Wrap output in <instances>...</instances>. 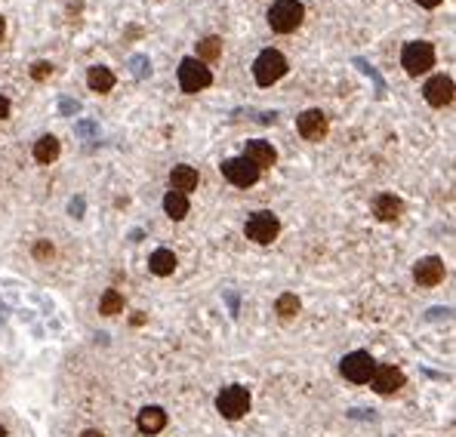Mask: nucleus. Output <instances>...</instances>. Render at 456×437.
Wrapping results in <instances>:
<instances>
[{
	"mask_svg": "<svg viewBox=\"0 0 456 437\" xmlns=\"http://www.w3.org/2000/svg\"><path fill=\"white\" fill-rule=\"evenodd\" d=\"M305 19V6L299 0H275L268 10V25L277 34H293Z\"/></svg>",
	"mask_w": 456,
	"mask_h": 437,
	"instance_id": "1",
	"label": "nucleus"
},
{
	"mask_svg": "<svg viewBox=\"0 0 456 437\" xmlns=\"http://www.w3.org/2000/svg\"><path fill=\"white\" fill-rule=\"evenodd\" d=\"M401 65L410 77L426 74L429 68H435V46L429 41H410L404 43V53H401Z\"/></svg>",
	"mask_w": 456,
	"mask_h": 437,
	"instance_id": "2",
	"label": "nucleus"
},
{
	"mask_svg": "<svg viewBox=\"0 0 456 437\" xmlns=\"http://www.w3.org/2000/svg\"><path fill=\"white\" fill-rule=\"evenodd\" d=\"M284 74H287V59L277 50H262L256 62H253V77H256L259 87H272Z\"/></svg>",
	"mask_w": 456,
	"mask_h": 437,
	"instance_id": "3",
	"label": "nucleus"
},
{
	"mask_svg": "<svg viewBox=\"0 0 456 437\" xmlns=\"http://www.w3.org/2000/svg\"><path fill=\"white\" fill-rule=\"evenodd\" d=\"M244 234L253 240V244L268 247L272 240H277V234H281V218H277L275 213H268V209H259V213H253L250 218H247Z\"/></svg>",
	"mask_w": 456,
	"mask_h": 437,
	"instance_id": "4",
	"label": "nucleus"
},
{
	"mask_svg": "<svg viewBox=\"0 0 456 437\" xmlns=\"http://www.w3.org/2000/svg\"><path fill=\"white\" fill-rule=\"evenodd\" d=\"M210 83H213L210 68L200 65L195 56L179 62V87H182V92H188V96H198V92H204Z\"/></svg>",
	"mask_w": 456,
	"mask_h": 437,
	"instance_id": "5",
	"label": "nucleus"
},
{
	"mask_svg": "<svg viewBox=\"0 0 456 437\" xmlns=\"http://www.w3.org/2000/svg\"><path fill=\"white\" fill-rule=\"evenodd\" d=\"M216 410L222 412L226 419H241L250 412V391H247L244 385H228V388H222L219 397H216Z\"/></svg>",
	"mask_w": 456,
	"mask_h": 437,
	"instance_id": "6",
	"label": "nucleus"
},
{
	"mask_svg": "<svg viewBox=\"0 0 456 437\" xmlns=\"http://www.w3.org/2000/svg\"><path fill=\"white\" fill-rule=\"evenodd\" d=\"M339 370H343V376L349 382H354V385H364V382H370V376H373L376 361L367 354V351H352V354L343 357Z\"/></svg>",
	"mask_w": 456,
	"mask_h": 437,
	"instance_id": "7",
	"label": "nucleus"
},
{
	"mask_svg": "<svg viewBox=\"0 0 456 437\" xmlns=\"http://www.w3.org/2000/svg\"><path fill=\"white\" fill-rule=\"evenodd\" d=\"M296 130H299V136L303 139H308V142H321V139L327 136V130H330V120H327V114H324L321 108H308V111L299 114Z\"/></svg>",
	"mask_w": 456,
	"mask_h": 437,
	"instance_id": "8",
	"label": "nucleus"
},
{
	"mask_svg": "<svg viewBox=\"0 0 456 437\" xmlns=\"http://www.w3.org/2000/svg\"><path fill=\"white\" fill-rule=\"evenodd\" d=\"M222 176H226L231 185H237V188H250V185L259 182V169L244 158H231L222 163Z\"/></svg>",
	"mask_w": 456,
	"mask_h": 437,
	"instance_id": "9",
	"label": "nucleus"
},
{
	"mask_svg": "<svg viewBox=\"0 0 456 437\" xmlns=\"http://www.w3.org/2000/svg\"><path fill=\"white\" fill-rule=\"evenodd\" d=\"M370 382H373V391L376 394L389 397V394H395V391H401V388H404L407 376L398 370V366H376L373 376H370Z\"/></svg>",
	"mask_w": 456,
	"mask_h": 437,
	"instance_id": "10",
	"label": "nucleus"
},
{
	"mask_svg": "<svg viewBox=\"0 0 456 437\" xmlns=\"http://www.w3.org/2000/svg\"><path fill=\"white\" fill-rule=\"evenodd\" d=\"M444 275H447L444 259H438V256H426V259L413 265V280L420 286H438L444 280Z\"/></svg>",
	"mask_w": 456,
	"mask_h": 437,
	"instance_id": "11",
	"label": "nucleus"
},
{
	"mask_svg": "<svg viewBox=\"0 0 456 437\" xmlns=\"http://www.w3.org/2000/svg\"><path fill=\"white\" fill-rule=\"evenodd\" d=\"M422 92H426V102L431 108H444L453 102V81L447 74H435L426 81V87H422Z\"/></svg>",
	"mask_w": 456,
	"mask_h": 437,
	"instance_id": "12",
	"label": "nucleus"
},
{
	"mask_svg": "<svg viewBox=\"0 0 456 437\" xmlns=\"http://www.w3.org/2000/svg\"><path fill=\"white\" fill-rule=\"evenodd\" d=\"M244 160H250L253 167L259 169H268V167H275V160H277V151L272 148V142H265V139H253V142H247L244 148V154H241Z\"/></svg>",
	"mask_w": 456,
	"mask_h": 437,
	"instance_id": "13",
	"label": "nucleus"
},
{
	"mask_svg": "<svg viewBox=\"0 0 456 437\" xmlns=\"http://www.w3.org/2000/svg\"><path fill=\"white\" fill-rule=\"evenodd\" d=\"M373 216L380 218V222H398V218L404 216V200L395 197V194H380V197L373 200Z\"/></svg>",
	"mask_w": 456,
	"mask_h": 437,
	"instance_id": "14",
	"label": "nucleus"
},
{
	"mask_svg": "<svg viewBox=\"0 0 456 437\" xmlns=\"http://www.w3.org/2000/svg\"><path fill=\"white\" fill-rule=\"evenodd\" d=\"M198 188V169L188 167V163H179V167H173V173H170V191H179V194H188Z\"/></svg>",
	"mask_w": 456,
	"mask_h": 437,
	"instance_id": "15",
	"label": "nucleus"
},
{
	"mask_svg": "<svg viewBox=\"0 0 456 437\" xmlns=\"http://www.w3.org/2000/svg\"><path fill=\"white\" fill-rule=\"evenodd\" d=\"M136 425H139V431L142 434H160L167 428V412L160 407H145L142 412H139Z\"/></svg>",
	"mask_w": 456,
	"mask_h": 437,
	"instance_id": "16",
	"label": "nucleus"
},
{
	"mask_svg": "<svg viewBox=\"0 0 456 437\" xmlns=\"http://www.w3.org/2000/svg\"><path fill=\"white\" fill-rule=\"evenodd\" d=\"M176 265H179V259H176L173 249H154L148 259V271L158 277H170L176 271Z\"/></svg>",
	"mask_w": 456,
	"mask_h": 437,
	"instance_id": "17",
	"label": "nucleus"
},
{
	"mask_svg": "<svg viewBox=\"0 0 456 437\" xmlns=\"http://www.w3.org/2000/svg\"><path fill=\"white\" fill-rule=\"evenodd\" d=\"M87 87H90L92 92H111V90H114V74H111V68L92 65L90 71H87Z\"/></svg>",
	"mask_w": 456,
	"mask_h": 437,
	"instance_id": "18",
	"label": "nucleus"
},
{
	"mask_svg": "<svg viewBox=\"0 0 456 437\" xmlns=\"http://www.w3.org/2000/svg\"><path fill=\"white\" fill-rule=\"evenodd\" d=\"M164 213L173 218V222H182V218L188 216V194L167 191V197H164Z\"/></svg>",
	"mask_w": 456,
	"mask_h": 437,
	"instance_id": "19",
	"label": "nucleus"
},
{
	"mask_svg": "<svg viewBox=\"0 0 456 437\" xmlns=\"http://www.w3.org/2000/svg\"><path fill=\"white\" fill-rule=\"evenodd\" d=\"M59 151H62V145H59L56 136H41L34 142V160L37 163H53L59 158Z\"/></svg>",
	"mask_w": 456,
	"mask_h": 437,
	"instance_id": "20",
	"label": "nucleus"
},
{
	"mask_svg": "<svg viewBox=\"0 0 456 437\" xmlns=\"http://www.w3.org/2000/svg\"><path fill=\"white\" fill-rule=\"evenodd\" d=\"M200 65H210V62H219L222 59V37H204L198 43V56H195Z\"/></svg>",
	"mask_w": 456,
	"mask_h": 437,
	"instance_id": "21",
	"label": "nucleus"
},
{
	"mask_svg": "<svg viewBox=\"0 0 456 437\" xmlns=\"http://www.w3.org/2000/svg\"><path fill=\"white\" fill-rule=\"evenodd\" d=\"M275 311L284 317V321H293V317H296L299 311H303V302H299V296H296V293H284V296H277Z\"/></svg>",
	"mask_w": 456,
	"mask_h": 437,
	"instance_id": "22",
	"label": "nucleus"
},
{
	"mask_svg": "<svg viewBox=\"0 0 456 437\" xmlns=\"http://www.w3.org/2000/svg\"><path fill=\"white\" fill-rule=\"evenodd\" d=\"M99 314H105V317L123 314V293H118V290H105L102 299H99Z\"/></svg>",
	"mask_w": 456,
	"mask_h": 437,
	"instance_id": "23",
	"label": "nucleus"
},
{
	"mask_svg": "<svg viewBox=\"0 0 456 437\" xmlns=\"http://www.w3.org/2000/svg\"><path fill=\"white\" fill-rule=\"evenodd\" d=\"M31 77H34L37 83L50 81V77H53V65H50V62H34V65H31Z\"/></svg>",
	"mask_w": 456,
	"mask_h": 437,
	"instance_id": "24",
	"label": "nucleus"
},
{
	"mask_svg": "<svg viewBox=\"0 0 456 437\" xmlns=\"http://www.w3.org/2000/svg\"><path fill=\"white\" fill-rule=\"evenodd\" d=\"M50 256H53V244H50V240H37V244H34V259H50Z\"/></svg>",
	"mask_w": 456,
	"mask_h": 437,
	"instance_id": "25",
	"label": "nucleus"
},
{
	"mask_svg": "<svg viewBox=\"0 0 456 437\" xmlns=\"http://www.w3.org/2000/svg\"><path fill=\"white\" fill-rule=\"evenodd\" d=\"M133 65H136V74H139V77L151 74V65H148V62H145L142 56H139V59H133Z\"/></svg>",
	"mask_w": 456,
	"mask_h": 437,
	"instance_id": "26",
	"label": "nucleus"
},
{
	"mask_svg": "<svg viewBox=\"0 0 456 437\" xmlns=\"http://www.w3.org/2000/svg\"><path fill=\"white\" fill-rule=\"evenodd\" d=\"M6 117H10V99L0 96V120H6Z\"/></svg>",
	"mask_w": 456,
	"mask_h": 437,
	"instance_id": "27",
	"label": "nucleus"
},
{
	"mask_svg": "<svg viewBox=\"0 0 456 437\" xmlns=\"http://www.w3.org/2000/svg\"><path fill=\"white\" fill-rule=\"evenodd\" d=\"M68 209H71V216H81V213H83V200H81V197L71 200V207H68Z\"/></svg>",
	"mask_w": 456,
	"mask_h": 437,
	"instance_id": "28",
	"label": "nucleus"
},
{
	"mask_svg": "<svg viewBox=\"0 0 456 437\" xmlns=\"http://www.w3.org/2000/svg\"><path fill=\"white\" fill-rule=\"evenodd\" d=\"M416 4L426 6V10H435V6H438V4H444V0H416Z\"/></svg>",
	"mask_w": 456,
	"mask_h": 437,
	"instance_id": "29",
	"label": "nucleus"
},
{
	"mask_svg": "<svg viewBox=\"0 0 456 437\" xmlns=\"http://www.w3.org/2000/svg\"><path fill=\"white\" fill-rule=\"evenodd\" d=\"M62 111H81V105H77V102H62Z\"/></svg>",
	"mask_w": 456,
	"mask_h": 437,
	"instance_id": "30",
	"label": "nucleus"
},
{
	"mask_svg": "<svg viewBox=\"0 0 456 437\" xmlns=\"http://www.w3.org/2000/svg\"><path fill=\"white\" fill-rule=\"evenodd\" d=\"M81 437H105L102 431H96V428H87V431H83Z\"/></svg>",
	"mask_w": 456,
	"mask_h": 437,
	"instance_id": "31",
	"label": "nucleus"
},
{
	"mask_svg": "<svg viewBox=\"0 0 456 437\" xmlns=\"http://www.w3.org/2000/svg\"><path fill=\"white\" fill-rule=\"evenodd\" d=\"M4 34H6V19L0 15V41H4Z\"/></svg>",
	"mask_w": 456,
	"mask_h": 437,
	"instance_id": "32",
	"label": "nucleus"
},
{
	"mask_svg": "<svg viewBox=\"0 0 456 437\" xmlns=\"http://www.w3.org/2000/svg\"><path fill=\"white\" fill-rule=\"evenodd\" d=\"M0 437H6V428L4 425H0Z\"/></svg>",
	"mask_w": 456,
	"mask_h": 437,
	"instance_id": "33",
	"label": "nucleus"
}]
</instances>
